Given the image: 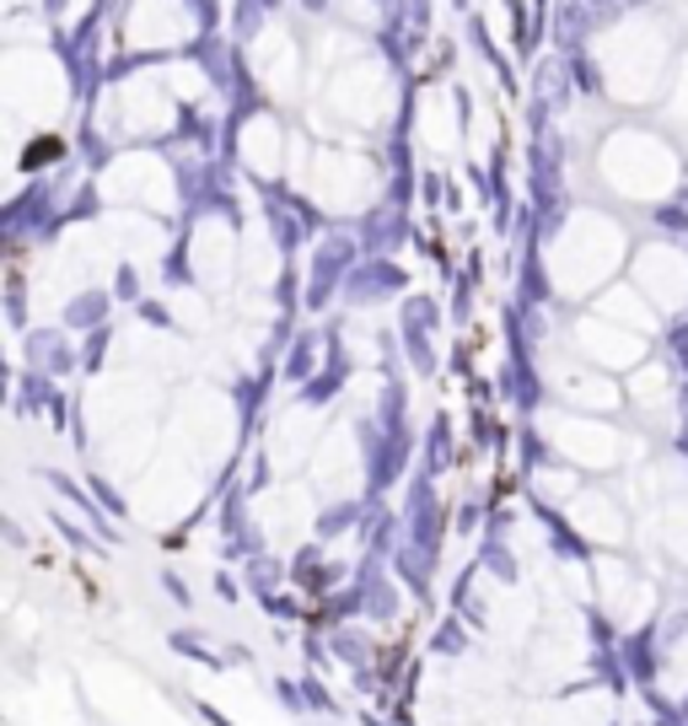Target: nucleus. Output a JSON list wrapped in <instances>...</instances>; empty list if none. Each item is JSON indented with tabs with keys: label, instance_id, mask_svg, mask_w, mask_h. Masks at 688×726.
<instances>
[{
	"label": "nucleus",
	"instance_id": "nucleus-1",
	"mask_svg": "<svg viewBox=\"0 0 688 726\" xmlns=\"http://www.w3.org/2000/svg\"><path fill=\"white\" fill-rule=\"evenodd\" d=\"M592 22H597V5L592 0H564L560 16H555V38H560L564 55H581V38L592 33Z\"/></svg>",
	"mask_w": 688,
	"mask_h": 726
},
{
	"label": "nucleus",
	"instance_id": "nucleus-2",
	"mask_svg": "<svg viewBox=\"0 0 688 726\" xmlns=\"http://www.w3.org/2000/svg\"><path fill=\"white\" fill-rule=\"evenodd\" d=\"M592 5H603V0H592Z\"/></svg>",
	"mask_w": 688,
	"mask_h": 726
}]
</instances>
